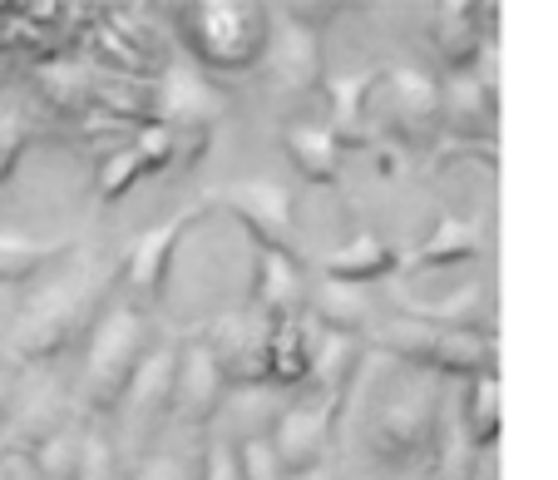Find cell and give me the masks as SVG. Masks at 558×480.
Wrapping results in <instances>:
<instances>
[{"mask_svg":"<svg viewBox=\"0 0 558 480\" xmlns=\"http://www.w3.org/2000/svg\"><path fill=\"white\" fill-rule=\"evenodd\" d=\"M306 308L316 312V322H322V327L351 332V337H361V332L376 327V312H371L366 288H347V283H327V278H322V288H312V302H306Z\"/></svg>","mask_w":558,"mask_h":480,"instance_id":"cell-12","label":"cell"},{"mask_svg":"<svg viewBox=\"0 0 558 480\" xmlns=\"http://www.w3.org/2000/svg\"><path fill=\"white\" fill-rule=\"evenodd\" d=\"M238 470H243V480H287V466L277 460V446L267 436L238 441Z\"/></svg>","mask_w":558,"mask_h":480,"instance_id":"cell-18","label":"cell"},{"mask_svg":"<svg viewBox=\"0 0 558 480\" xmlns=\"http://www.w3.org/2000/svg\"><path fill=\"white\" fill-rule=\"evenodd\" d=\"M15 406V376L11 372H0V421H5V411Z\"/></svg>","mask_w":558,"mask_h":480,"instance_id":"cell-21","label":"cell"},{"mask_svg":"<svg viewBox=\"0 0 558 480\" xmlns=\"http://www.w3.org/2000/svg\"><path fill=\"white\" fill-rule=\"evenodd\" d=\"M287 480H341V476L322 460V466H306V470H287Z\"/></svg>","mask_w":558,"mask_h":480,"instance_id":"cell-20","label":"cell"},{"mask_svg":"<svg viewBox=\"0 0 558 480\" xmlns=\"http://www.w3.org/2000/svg\"><path fill=\"white\" fill-rule=\"evenodd\" d=\"M148 347H154V337L144 327L138 302H129V298L109 302L85 327V362H80V392H85V401L99 406V411H114L124 386L134 382L138 362L148 357Z\"/></svg>","mask_w":558,"mask_h":480,"instance_id":"cell-2","label":"cell"},{"mask_svg":"<svg viewBox=\"0 0 558 480\" xmlns=\"http://www.w3.org/2000/svg\"><path fill=\"white\" fill-rule=\"evenodd\" d=\"M218 109V95L203 85L198 70L189 64H173L169 75L154 85V115H163L169 129H193V124H208V115Z\"/></svg>","mask_w":558,"mask_h":480,"instance_id":"cell-11","label":"cell"},{"mask_svg":"<svg viewBox=\"0 0 558 480\" xmlns=\"http://www.w3.org/2000/svg\"><path fill=\"white\" fill-rule=\"evenodd\" d=\"M396 267H401L396 248H386L376 233H356L351 243L331 248V253L322 257V278H327V283H347V288H371V283L390 278Z\"/></svg>","mask_w":558,"mask_h":480,"instance_id":"cell-10","label":"cell"},{"mask_svg":"<svg viewBox=\"0 0 558 480\" xmlns=\"http://www.w3.org/2000/svg\"><path fill=\"white\" fill-rule=\"evenodd\" d=\"M306 302H312V283L296 248H257L247 312H257L263 322H296Z\"/></svg>","mask_w":558,"mask_h":480,"instance_id":"cell-8","label":"cell"},{"mask_svg":"<svg viewBox=\"0 0 558 480\" xmlns=\"http://www.w3.org/2000/svg\"><path fill=\"white\" fill-rule=\"evenodd\" d=\"M119 456L105 427H85V451H80V480H114Z\"/></svg>","mask_w":558,"mask_h":480,"instance_id":"cell-17","label":"cell"},{"mask_svg":"<svg viewBox=\"0 0 558 480\" xmlns=\"http://www.w3.org/2000/svg\"><path fill=\"white\" fill-rule=\"evenodd\" d=\"M464 441L474 451H489L499 441V376L464 382Z\"/></svg>","mask_w":558,"mask_h":480,"instance_id":"cell-14","label":"cell"},{"mask_svg":"<svg viewBox=\"0 0 558 480\" xmlns=\"http://www.w3.org/2000/svg\"><path fill=\"white\" fill-rule=\"evenodd\" d=\"M228 392H232V382H228V372H222L218 347H213L208 332L183 341L179 372H173V421H183V427H208V421H218Z\"/></svg>","mask_w":558,"mask_h":480,"instance_id":"cell-5","label":"cell"},{"mask_svg":"<svg viewBox=\"0 0 558 480\" xmlns=\"http://www.w3.org/2000/svg\"><path fill=\"white\" fill-rule=\"evenodd\" d=\"M232 214L247 224L257 248H292V199L277 183H243L232 189Z\"/></svg>","mask_w":558,"mask_h":480,"instance_id":"cell-9","label":"cell"},{"mask_svg":"<svg viewBox=\"0 0 558 480\" xmlns=\"http://www.w3.org/2000/svg\"><path fill=\"white\" fill-rule=\"evenodd\" d=\"M0 480H15L11 476V451H5V446H0Z\"/></svg>","mask_w":558,"mask_h":480,"instance_id":"cell-22","label":"cell"},{"mask_svg":"<svg viewBox=\"0 0 558 480\" xmlns=\"http://www.w3.org/2000/svg\"><path fill=\"white\" fill-rule=\"evenodd\" d=\"M173 372H179V347H173V341H154L148 357L138 362L134 382L124 386V396H119V406H114L124 436L144 441L158 431V421L173 417Z\"/></svg>","mask_w":558,"mask_h":480,"instance_id":"cell-6","label":"cell"},{"mask_svg":"<svg viewBox=\"0 0 558 480\" xmlns=\"http://www.w3.org/2000/svg\"><path fill=\"white\" fill-rule=\"evenodd\" d=\"M198 480H243L238 470V446L228 436H213L203 441V456H198Z\"/></svg>","mask_w":558,"mask_h":480,"instance_id":"cell-19","label":"cell"},{"mask_svg":"<svg viewBox=\"0 0 558 480\" xmlns=\"http://www.w3.org/2000/svg\"><path fill=\"white\" fill-rule=\"evenodd\" d=\"M203 218H208V208H189V214L169 218L163 228H154V233H144L134 248H129L124 257V298L129 302H163V292H169V267L173 257H179V243L189 228H198Z\"/></svg>","mask_w":558,"mask_h":480,"instance_id":"cell-7","label":"cell"},{"mask_svg":"<svg viewBox=\"0 0 558 480\" xmlns=\"http://www.w3.org/2000/svg\"><path fill=\"white\" fill-rule=\"evenodd\" d=\"M341 417V396L322 392V386H296V392L282 396V411H277L272 431L267 441L277 446V460L287 470H306V466H322L331 446V431H337Z\"/></svg>","mask_w":558,"mask_h":480,"instance_id":"cell-4","label":"cell"},{"mask_svg":"<svg viewBox=\"0 0 558 480\" xmlns=\"http://www.w3.org/2000/svg\"><path fill=\"white\" fill-rule=\"evenodd\" d=\"M198 456L203 451H173V446L144 451L138 466L129 470V480H198Z\"/></svg>","mask_w":558,"mask_h":480,"instance_id":"cell-16","label":"cell"},{"mask_svg":"<svg viewBox=\"0 0 558 480\" xmlns=\"http://www.w3.org/2000/svg\"><path fill=\"white\" fill-rule=\"evenodd\" d=\"M80 451H85V427L60 421L50 436L31 446V466L40 480H80Z\"/></svg>","mask_w":558,"mask_h":480,"instance_id":"cell-13","label":"cell"},{"mask_svg":"<svg viewBox=\"0 0 558 480\" xmlns=\"http://www.w3.org/2000/svg\"><path fill=\"white\" fill-rule=\"evenodd\" d=\"M50 257H54V248L11 233V228H0V288H11V283H31Z\"/></svg>","mask_w":558,"mask_h":480,"instance_id":"cell-15","label":"cell"},{"mask_svg":"<svg viewBox=\"0 0 558 480\" xmlns=\"http://www.w3.org/2000/svg\"><path fill=\"white\" fill-rule=\"evenodd\" d=\"M361 406H366V417H361L366 451L386 470L430 456L440 441V382L425 367L396 362V372L380 376Z\"/></svg>","mask_w":558,"mask_h":480,"instance_id":"cell-1","label":"cell"},{"mask_svg":"<svg viewBox=\"0 0 558 480\" xmlns=\"http://www.w3.org/2000/svg\"><path fill=\"white\" fill-rule=\"evenodd\" d=\"M183 31H189V45L203 64L243 70L267 45V15L257 5H218V0H208V5H189Z\"/></svg>","mask_w":558,"mask_h":480,"instance_id":"cell-3","label":"cell"}]
</instances>
